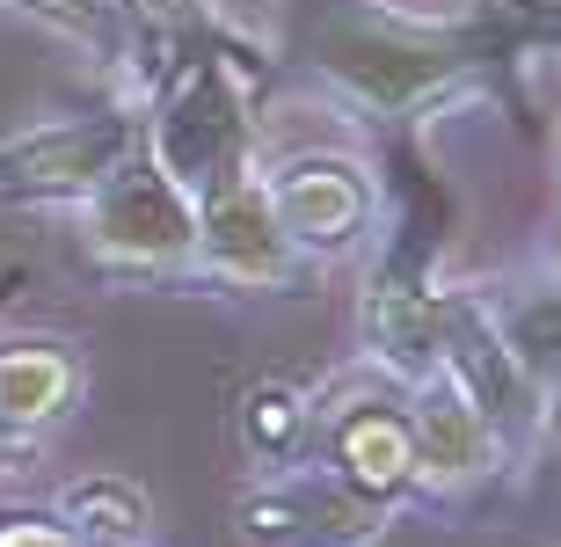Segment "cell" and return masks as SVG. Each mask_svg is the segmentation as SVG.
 I'll return each mask as SVG.
<instances>
[{"label": "cell", "mask_w": 561, "mask_h": 547, "mask_svg": "<svg viewBox=\"0 0 561 547\" xmlns=\"http://www.w3.org/2000/svg\"><path fill=\"white\" fill-rule=\"evenodd\" d=\"M285 22H291V52L373 117H409V110L453 95L474 73L467 30L409 22L379 0H291Z\"/></svg>", "instance_id": "cell-1"}, {"label": "cell", "mask_w": 561, "mask_h": 547, "mask_svg": "<svg viewBox=\"0 0 561 547\" xmlns=\"http://www.w3.org/2000/svg\"><path fill=\"white\" fill-rule=\"evenodd\" d=\"M88 255L125 277H168L197 271V197L175 175H161L153 153H131L125 169H110L103 183L81 197Z\"/></svg>", "instance_id": "cell-2"}, {"label": "cell", "mask_w": 561, "mask_h": 547, "mask_svg": "<svg viewBox=\"0 0 561 547\" xmlns=\"http://www.w3.org/2000/svg\"><path fill=\"white\" fill-rule=\"evenodd\" d=\"M139 147L161 161V175L190 190V197H211L219 183L249 175V103L219 59H197L175 73V88L161 95V110L146 117Z\"/></svg>", "instance_id": "cell-3"}, {"label": "cell", "mask_w": 561, "mask_h": 547, "mask_svg": "<svg viewBox=\"0 0 561 547\" xmlns=\"http://www.w3.org/2000/svg\"><path fill=\"white\" fill-rule=\"evenodd\" d=\"M139 117H51L0 139V197L30 205H81L110 169L139 153Z\"/></svg>", "instance_id": "cell-4"}, {"label": "cell", "mask_w": 561, "mask_h": 547, "mask_svg": "<svg viewBox=\"0 0 561 547\" xmlns=\"http://www.w3.org/2000/svg\"><path fill=\"white\" fill-rule=\"evenodd\" d=\"M299 271H307V255L285 241L255 169L197 197V277H219L241 293H285Z\"/></svg>", "instance_id": "cell-5"}, {"label": "cell", "mask_w": 561, "mask_h": 547, "mask_svg": "<svg viewBox=\"0 0 561 547\" xmlns=\"http://www.w3.org/2000/svg\"><path fill=\"white\" fill-rule=\"evenodd\" d=\"M263 197H271L277 227L299 255H343L365 241L373 227V169L351 161V153H291L285 169L263 175Z\"/></svg>", "instance_id": "cell-6"}, {"label": "cell", "mask_w": 561, "mask_h": 547, "mask_svg": "<svg viewBox=\"0 0 561 547\" xmlns=\"http://www.w3.org/2000/svg\"><path fill=\"white\" fill-rule=\"evenodd\" d=\"M241 533L271 547H365L379 533V497L351 489L343 475L291 467L241 504Z\"/></svg>", "instance_id": "cell-7"}, {"label": "cell", "mask_w": 561, "mask_h": 547, "mask_svg": "<svg viewBox=\"0 0 561 547\" xmlns=\"http://www.w3.org/2000/svg\"><path fill=\"white\" fill-rule=\"evenodd\" d=\"M409 438H416V482L437 497H459V489L489 482V467L503 460L496 423L474 409V395L459 387L445 365L416 379V401H409Z\"/></svg>", "instance_id": "cell-8"}, {"label": "cell", "mask_w": 561, "mask_h": 547, "mask_svg": "<svg viewBox=\"0 0 561 547\" xmlns=\"http://www.w3.org/2000/svg\"><path fill=\"white\" fill-rule=\"evenodd\" d=\"M313 431H329L335 475L365 497H401L416 482V438H409V409L394 401H357V409H313Z\"/></svg>", "instance_id": "cell-9"}, {"label": "cell", "mask_w": 561, "mask_h": 547, "mask_svg": "<svg viewBox=\"0 0 561 547\" xmlns=\"http://www.w3.org/2000/svg\"><path fill=\"white\" fill-rule=\"evenodd\" d=\"M81 401V358L66 343H0V445L37 438Z\"/></svg>", "instance_id": "cell-10"}, {"label": "cell", "mask_w": 561, "mask_h": 547, "mask_svg": "<svg viewBox=\"0 0 561 547\" xmlns=\"http://www.w3.org/2000/svg\"><path fill=\"white\" fill-rule=\"evenodd\" d=\"M59 526L81 547H139L146 540V489L125 475H81L59 489Z\"/></svg>", "instance_id": "cell-11"}, {"label": "cell", "mask_w": 561, "mask_h": 547, "mask_svg": "<svg viewBox=\"0 0 561 547\" xmlns=\"http://www.w3.org/2000/svg\"><path fill=\"white\" fill-rule=\"evenodd\" d=\"M489 321L496 337L511 343V358L525 365V379L554 395L561 387V277L540 285V293H518V299H489Z\"/></svg>", "instance_id": "cell-12"}, {"label": "cell", "mask_w": 561, "mask_h": 547, "mask_svg": "<svg viewBox=\"0 0 561 547\" xmlns=\"http://www.w3.org/2000/svg\"><path fill=\"white\" fill-rule=\"evenodd\" d=\"M241 438H249L255 460H271V467L299 460L307 438H313V401L291 395L285 379H263V387L249 395V409H241Z\"/></svg>", "instance_id": "cell-13"}, {"label": "cell", "mask_w": 561, "mask_h": 547, "mask_svg": "<svg viewBox=\"0 0 561 547\" xmlns=\"http://www.w3.org/2000/svg\"><path fill=\"white\" fill-rule=\"evenodd\" d=\"M0 547H81L59 518H0Z\"/></svg>", "instance_id": "cell-14"}, {"label": "cell", "mask_w": 561, "mask_h": 547, "mask_svg": "<svg viewBox=\"0 0 561 547\" xmlns=\"http://www.w3.org/2000/svg\"><path fill=\"white\" fill-rule=\"evenodd\" d=\"M131 8H139L146 22H168V30H175V22H190V15H197V0H131Z\"/></svg>", "instance_id": "cell-15"}, {"label": "cell", "mask_w": 561, "mask_h": 547, "mask_svg": "<svg viewBox=\"0 0 561 547\" xmlns=\"http://www.w3.org/2000/svg\"><path fill=\"white\" fill-rule=\"evenodd\" d=\"M554 277H561V241H554Z\"/></svg>", "instance_id": "cell-16"}]
</instances>
